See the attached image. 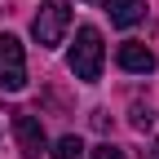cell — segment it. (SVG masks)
I'll use <instances>...</instances> for the list:
<instances>
[{"mask_svg":"<svg viewBox=\"0 0 159 159\" xmlns=\"http://www.w3.org/2000/svg\"><path fill=\"white\" fill-rule=\"evenodd\" d=\"M128 124H133L137 133H150V128H155V111H150V106H142V102H137V106L128 111Z\"/></svg>","mask_w":159,"mask_h":159,"instance_id":"obj_8","label":"cell"},{"mask_svg":"<svg viewBox=\"0 0 159 159\" xmlns=\"http://www.w3.org/2000/svg\"><path fill=\"white\" fill-rule=\"evenodd\" d=\"M27 84V53H22V40L0 31V89L5 93H18Z\"/></svg>","mask_w":159,"mask_h":159,"instance_id":"obj_3","label":"cell"},{"mask_svg":"<svg viewBox=\"0 0 159 159\" xmlns=\"http://www.w3.org/2000/svg\"><path fill=\"white\" fill-rule=\"evenodd\" d=\"M115 62H119V71H128V75H150L155 71V53L146 44H137V40H124V44L115 49Z\"/></svg>","mask_w":159,"mask_h":159,"instance_id":"obj_5","label":"cell"},{"mask_svg":"<svg viewBox=\"0 0 159 159\" xmlns=\"http://www.w3.org/2000/svg\"><path fill=\"white\" fill-rule=\"evenodd\" d=\"M146 159H159V142H150V150H146Z\"/></svg>","mask_w":159,"mask_h":159,"instance_id":"obj_10","label":"cell"},{"mask_svg":"<svg viewBox=\"0 0 159 159\" xmlns=\"http://www.w3.org/2000/svg\"><path fill=\"white\" fill-rule=\"evenodd\" d=\"M89 159H128V155H124V146L102 142V146H93V150H89Z\"/></svg>","mask_w":159,"mask_h":159,"instance_id":"obj_9","label":"cell"},{"mask_svg":"<svg viewBox=\"0 0 159 159\" xmlns=\"http://www.w3.org/2000/svg\"><path fill=\"white\" fill-rule=\"evenodd\" d=\"M71 31V5L66 0H44L35 13V22H31V35H35V44L40 49H57L66 40Z\"/></svg>","mask_w":159,"mask_h":159,"instance_id":"obj_2","label":"cell"},{"mask_svg":"<svg viewBox=\"0 0 159 159\" xmlns=\"http://www.w3.org/2000/svg\"><path fill=\"white\" fill-rule=\"evenodd\" d=\"M13 142L27 159H44L49 150V137H44V124L31 115V111H13Z\"/></svg>","mask_w":159,"mask_h":159,"instance_id":"obj_4","label":"cell"},{"mask_svg":"<svg viewBox=\"0 0 159 159\" xmlns=\"http://www.w3.org/2000/svg\"><path fill=\"white\" fill-rule=\"evenodd\" d=\"M49 159H84V142H80L75 133L57 137V142H53V155H49Z\"/></svg>","mask_w":159,"mask_h":159,"instance_id":"obj_7","label":"cell"},{"mask_svg":"<svg viewBox=\"0 0 159 159\" xmlns=\"http://www.w3.org/2000/svg\"><path fill=\"white\" fill-rule=\"evenodd\" d=\"M106 13H111V27H137L146 18L142 0H106Z\"/></svg>","mask_w":159,"mask_h":159,"instance_id":"obj_6","label":"cell"},{"mask_svg":"<svg viewBox=\"0 0 159 159\" xmlns=\"http://www.w3.org/2000/svg\"><path fill=\"white\" fill-rule=\"evenodd\" d=\"M102 62H106V44H102V31L97 27H80L75 31V44H71V57H66V66L75 80H84V84H97L102 80Z\"/></svg>","mask_w":159,"mask_h":159,"instance_id":"obj_1","label":"cell"}]
</instances>
